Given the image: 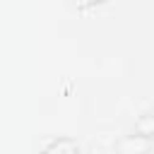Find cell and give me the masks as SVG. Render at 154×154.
<instances>
[{
  "mask_svg": "<svg viewBox=\"0 0 154 154\" xmlns=\"http://www.w3.org/2000/svg\"><path fill=\"white\" fill-rule=\"evenodd\" d=\"M43 154H79L77 144L70 142V140H60V142H53Z\"/></svg>",
  "mask_w": 154,
  "mask_h": 154,
  "instance_id": "1",
  "label": "cell"
},
{
  "mask_svg": "<svg viewBox=\"0 0 154 154\" xmlns=\"http://www.w3.org/2000/svg\"><path fill=\"white\" fill-rule=\"evenodd\" d=\"M137 128H140V132H144V135H154V116H144V118L137 123Z\"/></svg>",
  "mask_w": 154,
  "mask_h": 154,
  "instance_id": "2",
  "label": "cell"
}]
</instances>
